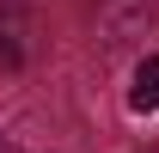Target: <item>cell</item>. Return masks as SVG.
Segmentation results:
<instances>
[{"mask_svg":"<svg viewBox=\"0 0 159 153\" xmlns=\"http://www.w3.org/2000/svg\"><path fill=\"white\" fill-rule=\"evenodd\" d=\"M129 104L135 110H159V55H147L135 67V86H129Z\"/></svg>","mask_w":159,"mask_h":153,"instance_id":"obj_1","label":"cell"},{"mask_svg":"<svg viewBox=\"0 0 159 153\" xmlns=\"http://www.w3.org/2000/svg\"><path fill=\"white\" fill-rule=\"evenodd\" d=\"M0 153H19V147H0Z\"/></svg>","mask_w":159,"mask_h":153,"instance_id":"obj_2","label":"cell"}]
</instances>
